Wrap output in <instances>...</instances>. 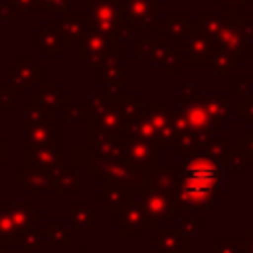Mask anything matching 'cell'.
<instances>
[{"mask_svg":"<svg viewBox=\"0 0 253 253\" xmlns=\"http://www.w3.org/2000/svg\"><path fill=\"white\" fill-rule=\"evenodd\" d=\"M219 174L221 172H219L217 164L211 160L198 158V160L188 162V166L182 174V180H180V182H184V186H182L184 198L202 202L211 190L217 188Z\"/></svg>","mask_w":253,"mask_h":253,"instance_id":"cell-1","label":"cell"}]
</instances>
